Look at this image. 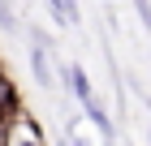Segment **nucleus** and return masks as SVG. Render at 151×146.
Returning a JSON list of instances; mask_svg holds the SVG:
<instances>
[{
  "instance_id": "1",
  "label": "nucleus",
  "mask_w": 151,
  "mask_h": 146,
  "mask_svg": "<svg viewBox=\"0 0 151 146\" xmlns=\"http://www.w3.org/2000/svg\"><path fill=\"white\" fill-rule=\"evenodd\" d=\"M69 86H73V95L82 99V108H86V116H91L99 129L108 133V112L99 108V99H95V90H91V82H86V73H82V65H69Z\"/></svg>"
},
{
  "instance_id": "3",
  "label": "nucleus",
  "mask_w": 151,
  "mask_h": 146,
  "mask_svg": "<svg viewBox=\"0 0 151 146\" xmlns=\"http://www.w3.org/2000/svg\"><path fill=\"white\" fill-rule=\"evenodd\" d=\"M52 13H56L60 22H73V17H78V9H73V4H52Z\"/></svg>"
},
{
  "instance_id": "5",
  "label": "nucleus",
  "mask_w": 151,
  "mask_h": 146,
  "mask_svg": "<svg viewBox=\"0 0 151 146\" xmlns=\"http://www.w3.org/2000/svg\"><path fill=\"white\" fill-rule=\"evenodd\" d=\"M69 146H86V142H69Z\"/></svg>"
},
{
  "instance_id": "6",
  "label": "nucleus",
  "mask_w": 151,
  "mask_h": 146,
  "mask_svg": "<svg viewBox=\"0 0 151 146\" xmlns=\"http://www.w3.org/2000/svg\"><path fill=\"white\" fill-rule=\"evenodd\" d=\"M0 78H4V69H0Z\"/></svg>"
},
{
  "instance_id": "4",
  "label": "nucleus",
  "mask_w": 151,
  "mask_h": 146,
  "mask_svg": "<svg viewBox=\"0 0 151 146\" xmlns=\"http://www.w3.org/2000/svg\"><path fill=\"white\" fill-rule=\"evenodd\" d=\"M13 146H39V142H35V137H26V142H13Z\"/></svg>"
},
{
  "instance_id": "2",
  "label": "nucleus",
  "mask_w": 151,
  "mask_h": 146,
  "mask_svg": "<svg viewBox=\"0 0 151 146\" xmlns=\"http://www.w3.org/2000/svg\"><path fill=\"white\" fill-rule=\"evenodd\" d=\"M13 116H17V86L0 78V120H13Z\"/></svg>"
}]
</instances>
